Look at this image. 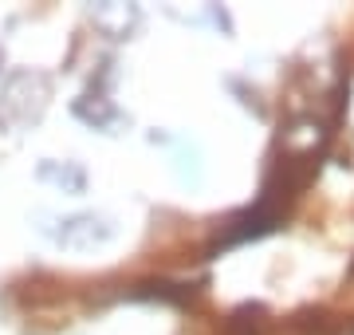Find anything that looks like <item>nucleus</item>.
<instances>
[{
    "label": "nucleus",
    "mask_w": 354,
    "mask_h": 335,
    "mask_svg": "<svg viewBox=\"0 0 354 335\" xmlns=\"http://www.w3.org/2000/svg\"><path fill=\"white\" fill-rule=\"evenodd\" d=\"M48 95H51L48 75H39V71H20V75H12L8 87H4L0 115L8 118V123H16V127H28V123H36V118L44 115Z\"/></svg>",
    "instance_id": "obj_1"
},
{
    "label": "nucleus",
    "mask_w": 354,
    "mask_h": 335,
    "mask_svg": "<svg viewBox=\"0 0 354 335\" xmlns=\"http://www.w3.org/2000/svg\"><path fill=\"white\" fill-rule=\"evenodd\" d=\"M95 24L106 28V32H111V24H118V28H114V39H122V36L134 32L138 12H134V8H118V4H111V8H95Z\"/></svg>",
    "instance_id": "obj_3"
},
{
    "label": "nucleus",
    "mask_w": 354,
    "mask_h": 335,
    "mask_svg": "<svg viewBox=\"0 0 354 335\" xmlns=\"http://www.w3.org/2000/svg\"><path fill=\"white\" fill-rule=\"evenodd\" d=\"M55 241L71 253H91V248H99L111 241V225L95 213H79V217H67L64 229L55 233Z\"/></svg>",
    "instance_id": "obj_2"
}]
</instances>
